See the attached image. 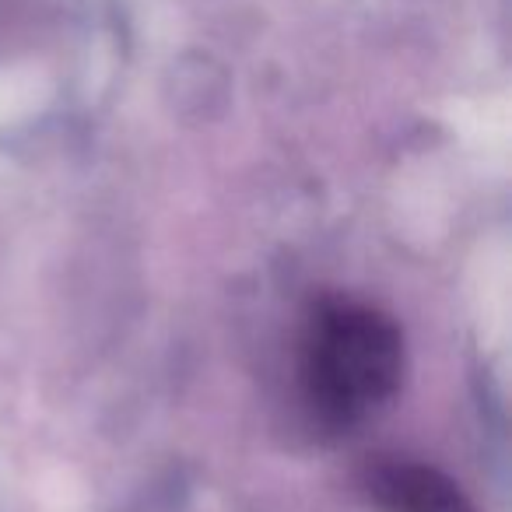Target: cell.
Returning a JSON list of instances; mask_svg holds the SVG:
<instances>
[{
  "instance_id": "obj_1",
  "label": "cell",
  "mask_w": 512,
  "mask_h": 512,
  "mask_svg": "<svg viewBox=\"0 0 512 512\" xmlns=\"http://www.w3.org/2000/svg\"><path fill=\"white\" fill-rule=\"evenodd\" d=\"M299 400L320 432L351 435L393 400L404 379V334L372 302L323 299L299 334Z\"/></svg>"
},
{
  "instance_id": "obj_2",
  "label": "cell",
  "mask_w": 512,
  "mask_h": 512,
  "mask_svg": "<svg viewBox=\"0 0 512 512\" xmlns=\"http://www.w3.org/2000/svg\"><path fill=\"white\" fill-rule=\"evenodd\" d=\"M362 484L383 512H477L453 477L411 456H376Z\"/></svg>"
}]
</instances>
